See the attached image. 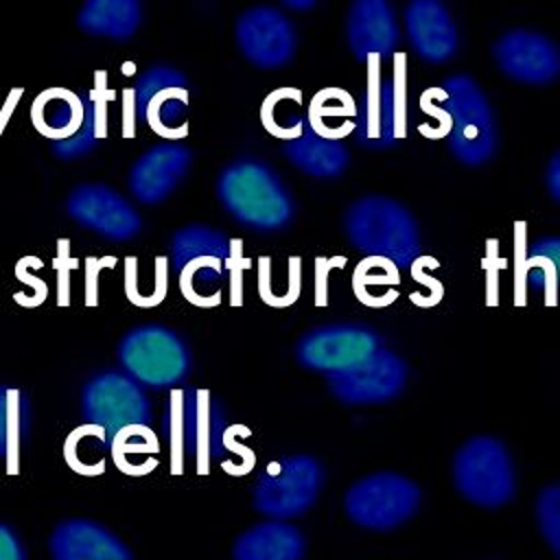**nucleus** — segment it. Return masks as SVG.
Masks as SVG:
<instances>
[{
  "label": "nucleus",
  "instance_id": "473e14b6",
  "mask_svg": "<svg viewBox=\"0 0 560 560\" xmlns=\"http://www.w3.org/2000/svg\"><path fill=\"white\" fill-rule=\"evenodd\" d=\"M534 514L542 540L560 558V483H549L538 492Z\"/></svg>",
  "mask_w": 560,
  "mask_h": 560
},
{
  "label": "nucleus",
  "instance_id": "4c0bfd02",
  "mask_svg": "<svg viewBox=\"0 0 560 560\" xmlns=\"http://www.w3.org/2000/svg\"><path fill=\"white\" fill-rule=\"evenodd\" d=\"M37 258L35 256H24L20 262H18V267H15V276H18V280L22 282V284H28V287H33L35 289V293L44 300L46 298V293H48V289H46V284H44V280H39V278H33L31 276V265L35 262Z\"/></svg>",
  "mask_w": 560,
  "mask_h": 560
},
{
  "label": "nucleus",
  "instance_id": "9d476101",
  "mask_svg": "<svg viewBox=\"0 0 560 560\" xmlns=\"http://www.w3.org/2000/svg\"><path fill=\"white\" fill-rule=\"evenodd\" d=\"M383 348L381 335L365 324H326L306 330L295 343V361L322 374L346 370Z\"/></svg>",
  "mask_w": 560,
  "mask_h": 560
},
{
  "label": "nucleus",
  "instance_id": "f704fd0d",
  "mask_svg": "<svg viewBox=\"0 0 560 560\" xmlns=\"http://www.w3.org/2000/svg\"><path fill=\"white\" fill-rule=\"evenodd\" d=\"M440 92H442V88H429V90H424L422 96H420V107H422V112H427L429 116H433L435 122H438V127H435L433 131H429L427 138H446L448 131H451V116H448V112L444 109V105H435V98H438ZM442 103H444V101H442Z\"/></svg>",
  "mask_w": 560,
  "mask_h": 560
},
{
  "label": "nucleus",
  "instance_id": "6e6552de",
  "mask_svg": "<svg viewBox=\"0 0 560 560\" xmlns=\"http://www.w3.org/2000/svg\"><path fill=\"white\" fill-rule=\"evenodd\" d=\"M324 486L322 464L306 453L287 455L258 477L254 486V508L262 516L291 521L306 514Z\"/></svg>",
  "mask_w": 560,
  "mask_h": 560
},
{
  "label": "nucleus",
  "instance_id": "423d86ee",
  "mask_svg": "<svg viewBox=\"0 0 560 560\" xmlns=\"http://www.w3.org/2000/svg\"><path fill=\"white\" fill-rule=\"evenodd\" d=\"M118 361L129 376L153 389L182 385L192 368L184 337L162 324L131 328L118 343Z\"/></svg>",
  "mask_w": 560,
  "mask_h": 560
},
{
  "label": "nucleus",
  "instance_id": "c9c22d12",
  "mask_svg": "<svg viewBox=\"0 0 560 560\" xmlns=\"http://www.w3.org/2000/svg\"><path fill=\"white\" fill-rule=\"evenodd\" d=\"M525 256H540L551 262L556 271L558 293H560V236H542L532 245H525Z\"/></svg>",
  "mask_w": 560,
  "mask_h": 560
},
{
  "label": "nucleus",
  "instance_id": "f8f14e48",
  "mask_svg": "<svg viewBox=\"0 0 560 560\" xmlns=\"http://www.w3.org/2000/svg\"><path fill=\"white\" fill-rule=\"evenodd\" d=\"M234 39L243 57L262 70L287 66L298 46L293 22L280 9L269 4L245 9L236 20Z\"/></svg>",
  "mask_w": 560,
  "mask_h": 560
},
{
  "label": "nucleus",
  "instance_id": "e433bc0d",
  "mask_svg": "<svg viewBox=\"0 0 560 560\" xmlns=\"http://www.w3.org/2000/svg\"><path fill=\"white\" fill-rule=\"evenodd\" d=\"M0 560H26L20 536L7 523H0Z\"/></svg>",
  "mask_w": 560,
  "mask_h": 560
},
{
  "label": "nucleus",
  "instance_id": "4468645a",
  "mask_svg": "<svg viewBox=\"0 0 560 560\" xmlns=\"http://www.w3.org/2000/svg\"><path fill=\"white\" fill-rule=\"evenodd\" d=\"M497 68L512 81L547 85L560 77V48L540 31L512 28L492 44Z\"/></svg>",
  "mask_w": 560,
  "mask_h": 560
},
{
  "label": "nucleus",
  "instance_id": "79ce46f5",
  "mask_svg": "<svg viewBox=\"0 0 560 560\" xmlns=\"http://www.w3.org/2000/svg\"><path fill=\"white\" fill-rule=\"evenodd\" d=\"M280 2L293 11H311L319 0H280Z\"/></svg>",
  "mask_w": 560,
  "mask_h": 560
},
{
  "label": "nucleus",
  "instance_id": "dca6fc26",
  "mask_svg": "<svg viewBox=\"0 0 560 560\" xmlns=\"http://www.w3.org/2000/svg\"><path fill=\"white\" fill-rule=\"evenodd\" d=\"M346 35L357 61L368 63L370 57H389L400 42L396 11L392 2L354 0L346 15Z\"/></svg>",
  "mask_w": 560,
  "mask_h": 560
},
{
  "label": "nucleus",
  "instance_id": "0eeeda50",
  "mask_svg": "<svg viewBox=\"0 0 560 560\" xmlns=\"http://www.w3.org/2000/svg\"><path fill=\"white\" fill-rule=\"evenodd\" d=\"M420 486L394 470H378L357 479L343 497L346 516L370 532H392L420 510Z\"/></svg>",
  "mask_w": 560,
  "mask_h": 560
},
{
  "label": "nucleus",
  "instance_id": "39448f33",
  "mask_svg": "<svg viewBox=\"0 0 560 560\" xmlns=\"http://www.w3.org/2000/svg\"><path fill=\"white\" fill-rule=\"evenodd\" d=\"M451 116L448 149L459 164L481 166L492 160L499 144L494 112L483 88L470 74H453L442 83Z\"/></svg>",
  "mask_w": 560,
  "mask_h": 560
},
{
  "label": "nucleus",
  "instance_id": "c756f323",
  "mask_svg": "<svg viewBox=\"0 0 560 560\" xmlns=\"http://www.w3.org/2000/svg\"><path fill=\"white\" fill-rule=\"evenodd\" d=\"M107 453H109V442L105 438V431L90 422L77 427L63 444V455L68 466L81 475L105 472Z\"/></svg>",
  "mask_w": 560,
  "mask_h": 560
},
{
  "label": "nucleus",
  "instance_id": "72a5a7b5",
  "mask_svg": "<svg viewBox=\"0 0 560 560\" xmlns=\"http://www.w3.org/2000/svg\"><path fill=\"white\" fill-rule=\"evenodd\" d=\"M164 88H188V79L182 70L177 68H171V66H153L149 68L138 81L136 85L131 88L133 90V105H136V118L140 120L142 118V112H144V105L147 101L164 90Z\"/></svg>",
  "mask_w": 560,
  "mask_h": 560
},
{
  "label": "nucleus",
  "instance_id": "aec40b11",
  "mask_svg": "<svg viewBox=\"0 0 560 560\" xmlns=\"http://www.w3.org/2000/svg\"><path fill=\"white\" fill-rule=\"evenodd\" d=\"M282 155L302 173L315 179L341 177L350 164V151L341 140L317 136L308 122L298 138L282 142Z\"/></svg>",
  "mask_w": 560,
  "mask_h": 560
},
{
  "label": "nucleus",
  "instance_id": "f03ea898",
  "mask_svg": "<svg viewBox=\"0 0 560 560\" xmlns=\"http://www.w3.org/2000/svg\"><path fill=\"white\" fill-rule=\"evenodd\" d=\"M343 230L350 245L365 256H378L398 269L420 258V228L416 217L398 199L387 195H363L343 214Z\"/></svg>",
  "mask_w": 560,
  "mask_h": 560
},
{
  "label": "nucleus",
  "instance_id": "5701e85b",
  "mask_svg": "<svg viewBox=\"0 0 560 560\" xmlns=\"http://www.w3.org/2000/svg\"><path fill=\"white\" fill-rule=\"evenodd\" d=\"M306 122L322 138L343 140L357 127V101L343 88H324L313 94Z\"/></svg>",
  "mask_w": 560,
  "mask_h": 560
},
{
  "label": "nucleus",
  "instance_id": "f3484780",
  "mask_svg": "<svg viewBox=\"0 0 560 560\" xmlns=\"http://www.w3.org/2000/svg\"><path fill=\"white\" fill-rule=\"evenodd\" d=\"M405 28L413 52L427 63H444L457 52V26L442 0H411L405 7Z\"/></svg>",
  "mask_w": 560,
  "mask_h": 560
},
{
  "label": "nucleus",
  "instance_id": "c85d7f7f",
  "mask_svg": "<svg viewBox=\"0 0 560 560\" xmlns=\"http://www.w3.org/2000/svg\"><path fill=\"white\" fill-rule=\"evenodd\" d=\"M357 298L368 306H385L396 300L398 267L378 256H365L352 276Z\"/></svg>",
  "mask_w": 560,
  "mask_h": 560
},
{
  "label": "nucleus",
  "instance_id": "6ab92c4d",
  "mask_svg": "<svg viewBox=\"0 0 560 560\" xmlns=\"http://www.w3.org/2000/svg\"><path fill=\"white\" fill-rule=\"evenodd\" d=\"M304 534L289 521L269 518L241 532L232 545L234 560H302Z\"/></svg>",
  "mask_w": 560,
  "mask_h": 560
},
{
  "label": "nucleus",
  "instance_id": "4be33fe9",
  "mask_svg": "<svg viewBox=\"0 0 560 560\" xmlns=\"http://www.w3.org/2000/svg\"><path fill=\"white\" fill-rule=\"evenodd\" d=\"M83 96L68 88H46L39 92L31 105V120L35 129L50 138H70L83 120Z\"/></svg>",
  "mask_w": 560,
  "mask_h": 560
},
{
  "label": "nucleus",
  "instance_id": "1a4fd4ad",
  "mask_svg": "<svg viewBox=\"0 0 560 560\" xmlns=\"http://www.w3.org/2000/svg\"><path fill=\"white\" fill-rule=\"evenodd\" d=\"M81 413L85 422L105 431L107 442L125 427L151 422V400L133 376L125 370H105L88 378L81 392Z\"/></svg>",
  "mask_w": 560,
  "mask_h": 560
},
{
  "label": "nucleus",
  "instance_id": "f257e3e1",
  "mask_svg": "<svg viewBox=\"0 0 560 560\" xmlns=\"http://www.w3.org/2000/svg\"><path fill=\"white\" fill-rule=\"evenodd\" d=\"M217 197L228 214L254 232L284 230L295 217V201L278 171L258 158H238L223 166Z\"/></svg>",
  "mask_w": 560,
  "mask_h": 560
},
{
  "label": "nucleus",
  "instance_id": "cd10ccee",
  "mask_svg": "<svg viewBox=\"0 0 560 560\" xmlns=\"http://www.w3.org/2000/svg\"><path fill=\"white\" fill-rule=\"evenodd\" d=\"M302 103L304 96L298 88H278L269 92L260 105L262 127L282 142L298 138L306 125Z\"/></svg>",
  "mask_w": 560,
  "mask_h": 560
},
{
  "label": "nucleus",
  "instance_id": "ddd939ff",
  "mask_svg": "<svg viewBox=\"0 0 560 560\" xmlns=\"http://www.w3.org/2000/svg\"><path fill=\"white\" fill-rule=\"evenodd\" d=\"M66 210L81 228L107 238L129 241L140 234L142 217L118 190L105 184H79L66 201Z\"/></svg>",
  "mask_w": 560,
  "mask_h": 560
},
{
  "label": "nucleus",
  "instance_id": "a878e982",
  "mask_svg": "<svg viewBox=\"0 0 560 560\" xmlns=\"http://www.w3.org/2000/svg\"><path fill=\"white\" fill-rule=\"evenodd\" d=\"M28 422L31 409L26 396L15 387L0 385V457L9 475L18 472L20 444L28 433Z\"/></svg>",
  "mask_w": 560,
  "mask_h": 560
},
{
  "label": "nucleus",
  "instance_id": "393cba45",
  "mask_svg": "<svg viewBox=\"0 0 560 560\" xmlns=\"http://www.w3.org/2000/svg\"><path fill=\"white\" fill-rule=\"evenodd\" d=\"M232 252L234 241H230L223 232L201 223L184 225L171 238V260L175 269H182L197 258L230 260Z\"/></svg>",
  "mask_w": 560,
  "mask_h": 560
},
{
  "label": "nucleus",
  "instance_id": "2eb2a0df",
  "mask_svg": "<svg viewBox=\"0 0 560 560\" xmlns=\"http://www.w3.org/2000/svg\"><path fill=\"white\" fill-rule=\"evenodd\" d=\"M192 151L175 140L149 147L129 168V192L147 206L162 203L184 182Z\"/></svg>",
  "mask_w": 560,
  "mask_h": 560
},
{
  "label": "nucleus",
  "instance_id": "a211bd4d",
  "mask_svg": "<svg viewBox=\"0 0 560 560\" xmlns=\"http://www.w3.org/2000/svg\"><path fill=\"white\" fill-rule=\"evenodd\" d=\"M50 560H133L127 542L92 518L61 521L48 538Z\"/></svg>",
  "mask_w": 560,
  "mask_h": 560
},
{
  "label": "nucleus",
  "instance_id": "a19ab883",
  "mask_svg": "<svg viewBox=\"0 0 560 560\" xmlns=\"http://www.w3.org/2000/svg\"><path fill=\"white\" fill-rule=\"evenodd\" d=\"M20 96H22V90H20V88L9 94V98H7V103H4V107H2V112H0V133H2V129H4V120L11 116L13 105H15V101H18Z\"/></svg>",
  "mask_w": 560,
  "mask_h": 560
},
{
  "label": "nucleus",
  "instance_id": "20e7f679",
  "mask_svg": "<svg viewBox=\"0 0 560 560\" xmlns=\"http://www.w3.org/2000/svg\"><path fill=\"white\" fill-rule=\"evenodd\" d=\"M453 483L468 503L497 510L516 494V466L508 446L494 435L468 438L453 457Z\"/></svg>",
  "mask_w": 560,
  "mask_h": 560
},
{
  "label": "nucleus",
  "instance_id": "412c9836",
  "mask_svg": "<svg viewBox=\"0 0 560 560\" xmlns=\"http://www.w3.org/2000/svg\"><path fill=\"white\" fill-rule=\"evenodd\" d=\"M142 0H83L77 24L83 33L127 42L142 24Z\"/></svg>",
  "mask_w": 560,
  "mask_h": 560
},
{
  "label": "nucleus",
  "instance_id": "9b49d317",
  "mask_svg": "<svg viewBox=\"0 0 560 560\" xmlns=\"http://www.w3.org/2000/svg\"><path fill=\"white\" fill-rule=\"evenodd\" d=\"M409 378V365L400 354L387 348L374 350L363 361L326 374L330 394L343 405H381L402 394Z\"/></svg>",
  "mask_w": 560,
  "mask_h": 560
},
{
  "label": "nucleus",
  "instance_id": "58836bf2",
  "mask_svg": "<svg viewBox=\"0 0 560 560\" xmlns=\"http://www.w3.org/2000/svg\"><path fill=\"white\" fill-rule=\"evenodd\" d=\"M545 184H547V190H549L551 199H556L560 203V149L551 155V160L547 164Z\"/></svg>",
  "mask_w": 560,
  "mask_h": 560
},
{
  "label": "nucleus",
  "instance_id": "7c9ffc66",
  "mask_svg": "<svg viewBox=\"0 0 560 560\" xmlns=\"http://www.w3.org/2000/svg\"><path fill=\"white\" fill-rule=\"evenodd\" d=\"M223 260L197 258L179 269V289L197 306H214L221 300Z\"/></svg>",
  "mask_w": 560,
  "mask_h": 560
},
{
  "label": "nucleus",
  "instance_id": "7ed1b4c3",
  "mask_svg": "<svg viewBox=\"0 0 560 560\" xmlns=\"http://www.w3.org/2000/svg\"><path fill=\"white\" fill-rule=\"evenodd\" d=\"M357 142L372 151L407 136V55H394V77H381V59H368V81L357 103Z\"/></svg>",
  "mask_w": 560,
  "mask_h": 560
},
{
  "label": "nucleus",
  "instance_id": "b1692460",
  "mask_svg": "<svg viewBox=\"0 0 560 560\" xmlns=\"http://www.w3.org/2000/svg\"><path fill=\"white\" fill-rule=\"evenodd\" d=\"M105 72H96V88L90 94V101L83 98L85 112H83V120L81 127L63 140H52V151L57 158L61 160H79L81 155L90 153L98 138H103L107 133V127H103L105 122Z\"/></svg>",
  "mask_w": 560,
  "mask_h": 560
},
{
  "label": "nucleus",
  "instance_id": "ea45409f",
  "mask_svg": "<svg viewBox=\"0 0 560 560\" xmlns=\"http://www.w3.org/2000/svg\"><path fill=\"white\" fill-rule=\"evenodd\" d=\"M125 98V136L131 138L133 136V125H136V105H133V90H125L122 92Z\"/></svg>",
  "mask_w": 560,
  "mask_h": 560
},
{
  "label": "nucleus",
  "instance_id": "2f4dec72",
  "mask_svg": "<svg viewBox=\"0 0 560 560\" xmlns=\"http://www.w3.org/2000/svg\"><path fill=\"white\" fill-rule=\"evenodd\" d=\"M158 451H160V442L155 433L149 429V424L125 427L109 440V455L114 457L116 466L127 475H136L133 470L136 455H140L149 464H158V459L153 457V453Z\"/></svg>",
  "mask_w": 560,
  "mask_h": 560
},
{
  "label": "nucleus",
  "instance_id": "bb28decb",
  "mask_svg": "<svg viewBox=\"0 0 560 560\" xmlns=\"http://www.w3.org/2000/svg\"><path fill=\"white\" fill-rule=\"evenodd\" d=\"M186 114L188 88H164L147 101L140 120L164 140H182L188 136Z\"/></svg>",
  "mask_w": 560,
  "mask_h": 560
}]
</instances>
